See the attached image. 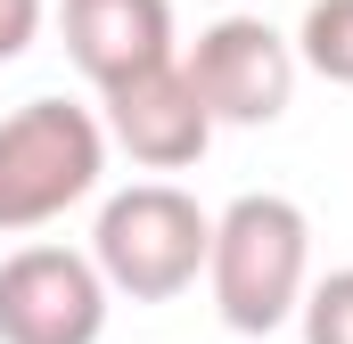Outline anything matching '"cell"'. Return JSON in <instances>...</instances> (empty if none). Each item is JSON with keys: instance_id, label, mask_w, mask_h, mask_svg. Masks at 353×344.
<instances>
[{"instance_id": "obj_9", "label": "cell", "mask_w": 353, "mask_h": 344, "mask_svg": "<svg viewBox=\"0 0 353 344\" xmlns=\"http://www.w3.org/2000/svg\"><path fill=\"white\" fill-rule=\"evenodd\" d=\"M304 344H353V270H329L304 295Z\"/></svg>"}, {"instance_id": "obj_3", "label": "cell", "mask_w": 353, "mask_h": 344, "mask_svg": "<svg viewBox=\"0 0 353 344\" xmlns=\"http://www.w3.org/2000/svg\"><path fill=\"white\" fill-rule=\"evenodd\" d=\"M214 255V222L173 180H140L99 213V279L132 303H173Z\"/></svg>"}, {"instance_id": "obj_5", "label": "cell", "mask_w": 353, "mask_h": 344, "mask_svg": "<svg viewBox=\"0 0 353 344\" xmlns=\"http://www.w3.org/2000/svg\"><path fill=\"white\" fill-rule=\"evenodd\" d=\"M189 90L214 123H279L296 98V50L271 33L263 17H222L189 50Z\"/></svg>"}, {"instance_id": "obj_1", "label": "cell", "mask_w": 353, "mask_h": 344, "mask_svg": "<svg viewBox=\"0 0 353 344\" xmlns=\"http://www.w3.org/2000/svg\"><path fill=\"white\" fill-rule=\"evenodd\" d=\"M304 255H312V230L288 197H239L222 222H214V303L239 336H271L296 303H304Z\"/></svg>"}, {"instance_id": "obj_7", "label": "cell", "mask_w": 353, "mask_h": 344, "mask_svg": "<svg viewBox=\"0 0 353 344\" xmlns=\"http://www.w3.org/2000/svg\"><path fill=\"white\" fill-rule=\"evenodd\" d=\"M66 58L99 90L173 66V0H66Z\"/></svg>"}, {"instance_id": "obj_4", "label": "cell", "mask_w": 353, "mask_h": 344, "mask_svg": "<svg viewBox=\"0 0 353 344\" xmlns=\"http://www.w3.org/2000/svg\"><path fill=\"white\" fill-rule=\"evenodd\" d=\"M107 279L66 246H17L0 262V344H99Z\"/></svg>"}, {"instance_id": "obj_2", "label": "cell", "mask_w": 353, "mask_h": 344, "mask_svg": "<svg viewBox=\"0 0 353 344\" xmlns=\"http://www.w3.org/2000/svg\"><path fill=\"white\" fill-rule=\"evenodd\" d=\"M107 140L74 98H33L0 123V230H41L99 189Z\"/></svg>"}, {"instance_id": "obj_8", "label": "cell", "mask_w": 353, "mask_h": 344, "mask_svg": "<svg viewBox=\"0 0 353 344\" xmlns=\"http://www.w3.org/2000/svg\"><path fill=\"white\" fill-rule=\"evenodd\" d=\"M304 66L321 83L353 90V0H312L304 8Z\"/></svg>"}, {"instance_id": "obj_10", "label": "cell", "mask_w": 353, "mask_h": 344, "mask_svg": "<svg viewBox=\"0 0 353 344\" xmlns=\"http://www.w3.org/2000/svg\"><path fill=\"white\" fill-rule=\"evenodd\" d=\"M33 33H41V0H0V66H8V58H25V50H33Z\"/></svg>"}, {"instance_id": "obj_6", "label": "cell", "mask_w": 353, "mask_h": 344, "mask_svg": "<svg viewBox=\"0 0 353 344\" xmlns=\"http://www.w3.org/2000/svg\"><path fill=\"white\" fill-rule=\"evenodd\" d=\"M99 98H107V131H115V148H123L132 164H148V172L197 164L205 140H214V115L197 107V90H189L181 66H148V74L99 90Z\"/></svg>"}]
</instances>
